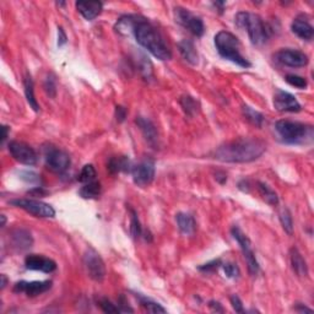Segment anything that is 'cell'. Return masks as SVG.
<instances>
[{
  "label": "cell",
  "mask_w": 314,
  "mask_h": 314,
  "mask_svg": "<svg viewBox=\"0 0 314 314\" xmlns=\"http://www.w3.org/2000/svg\"><path fill=\"white\" fill-rule=\"evenodd\" d=\"M176 221L177 225H178L179 231L183 233V235H193L197 228V222H195V219L193 217L191 214H185V213H179L176 215Z\"/></svg>",
  "instance_id": "obj_24"
},
{
  "label": "cell",
  "mask_w": 314,
  "mask_h": 314,
  "mask_svg": "<svg viewBox=\"0 0 314 314\" xmlns=\"http://www.w3.org/2000/svg\"><path fill=\"white\" fill-rule=\"evenodd\" d=\"M215 46L219 54L241 68H250L252 63L241 54V43L233 33L220 31L215 36Z\"/></svg>",
  "instance_id": "obj_3"
},
{
  "label": "cell",
  "mask_w": 314,
  "mask_h": 314,
  "mask_svg": "<svg viewBox=\"0 0 314 314\" xmlns=\"http://www.w3.org/2000/svg\"><path fill=\"white\" fill-rule=\"evenodd\" d=\"M209 307L214 310V312H220V313L223 312L222 306H221V304H220V302H216V301H210Z\"/></svg>",
  "instance_id": "obj_44"
},
{
  "label": "cell",
  "mask_w": 314,
  "mask_h": 314,
  "mask_svg": "<svg viewBox=\"0 0 314 314\" xmlns=\"http://www.w3.org/2000/svg\"><path fill=\"white\" fill-rule=\"evenodd\" d=\"M101 183L93 180V182L86 183V184L80 189L79 194L82 199H97L99 195H101Z\"/></svg>",
  "instance_id": "obj_26"
},
{
  "label": "cell",
  "mask_w": 314,
  "mask_h": 314,
  "mask_svg": "<svg viewBox=\"0 0 314 314\" xmlns=\"http://www.w3.org/2000/svg\"><path fill=\"white\" fill-rule=\"evenodd\" d=\"M220 266H222V262L221 259H215L213 260V262L204 264V265L199 266V270L203 273H215L217 271V269L220 268Z\"/></svg>",
  "instance_id": "obj_38"
},
{
  "label": "cell",
  "mask_w": 314,
  "mask_h": 314,
  "mask_svg": "<svg viewBox=\"0 0 314 314\" xmlns=\"http://www.w3.org/2000/svg\"><path fill=\"white\" fill-rule=\"evenodd\" d=\"M52 281H20L14 286V292L26 294L29 297H36L51 290Z\"/></svg>",
  "instance_id": "obj_15"
},
{
  "label": "cell",
  "mask_w": 314,
  "mask_h": 314,
  "mask_svg": "<svg viewBox=\"0 0 314 314\" xmlns=\"http://www.w3.org/2000/svg\"><path fill=\"white\" fill-rule=\"evenodd\" d=\"M2 220H3V222H2V226L4 227L5 226V223H6V219H5V215H2Z\"/></svg>",
  "instance_id": "obj_49"
},
{
  "label": "cell",
  "mask_w": 314,
  "mask_h": 314,
  "mask_svg": "<svg viewBox=\"0 0 314 314\" xmlns=\"http://www.w3.org/2000/svg\"><path fill=\"white\" fill-rule=\"evenodd\" d=\"M68 42V37L67 33L64 32L63 27H58V47H63L64 45H67Z\"/></svg>",
  "instance_id": "obj_43"
},
{
  "label": "cell",
  "mask_w": 314,
  "mask_h": 314,
  "mask_svg": "<svg viewBox=\"0 0 314 314\" xmlns=\"http://www.w3.org/2000/svg\"><path fill=\"white\" fill-rule=\"evenodd\" d=\"M180 104H182L183 110H184L185 114L189 117H193L197 111L199 110V103L197 99H194L192 96H183L180 98Z\"/></svg>",
  "instance_id": "obj_29"
},
{
  "label": "cell",
  "mask_w": 314,
  "mask_h": 314,
  "mask_svg": "<svg viewBox=\"0 0 314 314\" xmlns=\"http://www.w3.org/2000/svg\"><path fill=\"white\" fill-rule=\"evenodd\" d=\"M135 123L136 125L139 127V129L141 130L146 141H148L151 146H156L158 141V134H157V128L155 127V124L145 117H138L135 119Z\"/></svg>",
  "instance_id": "obj_17"
},
{
  "label": "cell",
  "mask_w": 314,
  "mask_h": 314,
  "mask_svg": "<svg viewBox=\"0 0 314 314\" xmlns=\"http://www.w3.org/2000/svg\"><path fill=\"white\" fill-rule=\"evenodd\" d=\"M20 178L24 179L25 182L31 183V184H33V183H38L41 178H39V176L37 175V173L32 172V171H23V172H20Z\"/></svg>",
  "instance_id": "obj_39"
},
{
  "label": "cell",
  "mask_w": 314,
  "mask_h": 314,
  "mask_svg": "<svg viewBox=\"0 0 314 314\" xmlns=\"http://www.w3.org/2000/svg\"><path fill=\"white\" fill-rule=\"evenodd\" d=\"M175 16L177 23L188 30L189 32H192L194 36L201 37L204 35L205 26L203 20L195 14H193L192 11H189L188 9L178 6V8L175 9Z\"/></svg>",
  "instance_id": "obj_10"
},
{
  "label": "cell",
  "mask_w": 314,
  "mask_h": 314,
  "mask_svg": "<svg viewBox=\"0 0 314 314\" xmlns=\"http://www.w3.org/2000/svg\"><path fill=\"white\" fill-rule=\"evenodd\" d=\"M275 130L278 132L280 138L287 144H298L302 142L306 138L312 135V128L306 124L294 120L281 119L275 123Z\"/></svg>",
  "instance_id": "obj_5"
},
{
  "label": "cell",
  "mask_w": 314,
  "mask_h": 314,
  "mask_svg": "<svg viewBox=\"0 0 314 314\" xmlns=\"http://www.w3.org/2000/svg\"><path fill=\"white\" fill-rule=\"evenodd\" d=\"M291 30L295 35L304 41H310L314 36L313 26L303 17L295 18L291 24Z\"/></svg>",
  "instance_id": "obj_19"
},
{
  "label": "cell",
  "mask_w": 314,
  "mask_h": 314,
  "mask_svg": "<svg viewBox=\"0 0 314 314\" xmlns=\"http://www.w3.org/2000/svg\"><path fill=\"white\" fill-rule=\"evenodd\" d=\"M116 118L119 123L124 122V120H125V118H127V110H125V108L122 107V106H117V107H116Z\"/></svg>",
  "instance_id": "obj_42"
},
{
  "label": "cell",
  "mask_w": 314,
  "mask_h": 314,
  "mask_svg": "<svg viewBox=\"0 0 314 314\" xmlns=\"http://www.w3.org/2000/svg\"><path fill=\"white\" fill-rule=\"evenodd\" d=\"M214 5L215 6H217V8H220V12H223V8H225V3H220V2H216V3H214Z\"/></svg>",
  "instance_id": "obj_47"
},
{
  "label": "cell",
  "mask_w": 314,
  "mask_h": 314,
  "mask_svg": "<svg viewBox=\"0 0 314 314\" xmlns=\"http://www.w3.org/2000/svg\"><path fill=\"white\" fill-rule=\"evenodd\" d=\"M29 194L33 195V197L41 198V197H46V195H48V192H47L43 186H35V188L29 191Z\"/></svg>",
  "instance_id": "obj_41"
},
{
  "label": "cell",
  "mask_w": 314,
  "mask_h": 314,
  "mask_svg": "<svg viewBox=\"0 0 314 314\" xmlns=\"http://www.w3.org/2000/svg\"><path fill=\"white\" fill-rule=\"evenodd\" d=\"M231 233H232L233 238L237 241V243L239 244V247H241L242 252H243L244 259H245V262H247L248 271H249L252 276L257 275V274L259 273L260 266L256 258V254H254L253 249H252L250 239L248 238V236L245 235V233L242 231L238 226H233L231 228Z\"/></svg>",
  "instance_id": "obj_6"
},
{
  "label": "cell",
  "mask_w": 314,
  "mask_h": 314,
  "mask_svg": "<svg viewBox=\"0 0 314 314\" xmlns=\"http://www.w3.org/2000/svg\"><path fill=\"white\" fill-rule=\"evenodd\" d=\"M10 239L12 247L16 248L17 250H27L33 244V238L31 233L24 228L14 229L10 233Z\"/></svg>",
  "instance_id": "obj_18"
},
{
  "label": "cell",
  "mask_w": 314,
  "mask_h": 314,
  "mask_svg": "<svg viewBox=\"0 0 314 314\" xmlns=\"http://www.w3.org/2000/svg\"><path fill=\"white\" fill-rule=\"evenodd\" d=\"M229 301H231L233 309H235L236 312H237V313H244L245 312L244 308H243V303H242L241 298H239L237 295H232L231 298H229Z\"/></svg>",
  "instance_id": "obj_40"
},
{
  "label": "cell",
  "mask_w": 314,
  "mask_h": 314,
  "mask_svg": "<svg viewBox=\"0 0 314 314\" xmlns=\"http://www.w3.org/2000/svg\"><path fill=\"white\" fill-rule=\"evenodd\" d=\"M295 310H296V312H300V313H304V312H312V309L310 308H308V307H306L304 306V304H302V303H298L296 307H295Z\"/></svg>",
  "instance_id": "obj_45"
},
{
  "label": "cell",
  "mask_w": 314,
  "mask_h": 314,
  "mask_svg": "<svg viewBox=\"0 0 314 314\" xmlns=\"http://www.w3.org/2000/svg\"><path fill=\"white\" fill-rule=\"evenodd\" d=\"M265 144L258 139L239 138L225 142L214 152V158L227 163H248L265 152Z\"/></svg>",
  "instance_id": "obj_1"
},
{
  "label": "cell",
  "mask_w": 314,
  "mask_h": 314,
  "mask_svg": "<svg viewBox=\"0 0 314 314\" xmlns=\"http://www.w3.org/2000/svg\"><path fill=\"white\" fill-rule=\"evenodd\" d=\"M285 80H286V82L288 83V85L294 86V88L301 89V90L306 89L307 86H308V82H307L306 77L294 75V74H290V75L286 76Z\"/></svg>",
  "instance_id": "obj_34"
},
{
  "label": "cell",
  "mask_w": 314,
  "mask_h": 314,
  "mask_svg": "<svg viewBox=\"0 0 314 314\" xmlns=\"http://www.w3.org/2000/svg\"><path fill=\"white\" fill-rule=\"evenodd\" d=\"M107 169L113 175L120 172H130L133 169V163L130 158L127 156H114L108 160Z\"/></svg>",
  "instance_id": "obj_23"
},
{
  "label": "cell",
  "mask_w": 314,
  "mask_h": 314,
  "mask_svg": "<svg viewBox=\"0 0 314 314\" xmlns=\"http://www.w3.org/2000/svg\"><path fill=\"white\" fill-rule=\"evenodd\" d=\"M130 173L138 186L144 188L150 185L155 178V161L151 158H144L138 164H133Z\"/></svg>",
  "instance_id": "obj_11"
},
{
  "label": "cell",
  "mask_w": 314,
  "mask_h": 314,
  "mask_svg": "<svg viewBox=\"0 0 314 314\" xmlns=\"http://www.w3.org/2000/svg\"><path fill=\"white\" fill-rule=\"evenodd\" d=\"M98 306L104 313H120L119 307H117L116 304L112 303L110 300H107V298H102V300H99Z\"/></svg>",
  "instance_id": "obj_36"
},
{
  "label": "cell",
  "mask_w": 314,
  "mask_h": 314,
  "mask_svg": "<svg viewBox=\"0 0 314 314\" xmlns=\"http://www.w3.org/2000/svg\"><path fill=\"white\" fill-rule=\"evenodd\" d=\"M45 161L47 167L55 173H64L69 169L71 163L69 155L55 146H48L46 149Z\"/></svg>",
  "instance_id": "obj_9"
},
{
  "label": "cell",
  "mask_w": 314,
  "mask_h": 314,
  "mask_svg": "<svg viewBox=\"0 0 314 314\" xmlns=\"http://www.w3.org/2000/svg\"><path fill=\"white\" fill-rule=\"evenodd\" d=\"M25 265L29 270H37L46 274L53 273L57 269V263L49 258L37 256V254H30L25 259Z\"/></svg>",
  "instance_id": "obj_16"
},
{
  "label": "cell",
  "mask_w": 314,
  "mask_h": 314,
  "mask_svg": "<svg viewBox=\"0 0 314 314\" xmlns=\"http://www.w3.org/2000/svg\"><path fill=\"white\" fill-rule=\"evenodd\" d=\"M132 33L134 35L136 42L150 52L155 58L160 60H170L172 58V52L163 35L149 18L141 15H134Z\"/></svg>",
  "instance_id": "obj_2"
},
{
  "label": "cell",
  "mask_w": 314,
  "mask_h": 314,
  "mask_svg": "<svg viewBox=\"0 0 314 314\" xmlns=\"http://www.w3.org/2000/svg\"><path fill=\"white\" fill-rule=\"evenodd\" d=\"M258 191H259V194L262 195V198L266 201L269 205L271 206H276L279 204V197L276 194L275 191H273L271 188L268 184L263 182H258Z\"/></svg>",
  "instance_id": "obj_27"
},
{
  "label": "cell",
  "mask_w": 314,
  "mask_h": 314,
  "mask_svg": "<svg viewBox=\"0 0 314 314\" xmlns=\"http://www.w3.org/2000/svg\"><path fill=\"white\" fill-rule=\"evenodd\" d=\"M178 51L180 53L184 60L188 61L189 64L192 65H197L199 61V55L198 51L195 48V45L193 43L191 39H182L178 43Z\"/></svg>",
  "instance_id": "obj_21"
},
{
  "label": "cell",
  "mask_w": 314,
  "mask_h": 314,
  "mask_svg": "<svg viewBox=\"0 0 314 314\" xmlns=\"http://www.w3.org/2000/svg\"><path fill=\"white\" fill-rule=\"evenodd\" d=\"M130 235L135 239L142 235V228L141 225H140L138 214L133 209H130Z\"/></svg>",
  "instance_id": "obj_32"
},
{
  "label": "cell",
  "mask_w": 314,
  "mask_h": 314,
  "mask_svg": "<svg viewBox=\"0 0 314 314\" xmlns=\"http://www.w3.org/2000/svg\"><path fill=\"white\" fill-rule=\"evenodd\" d=\"M76 9L86 20L92 21L101 14L103 4L101 2H76Z\"/></svg>",
  "instance_id": "obj_20"
},
{
  "label": "cell",
  "mask_w": 314,
  "mask_h": 314,
  "mask_svg": "<svg viewBox=\"0 0 314 314\" xmlns=\"http://www.w3.org/2000/svg\"><path fill=\"white\" fill-rule=\"evenodd\" d=\"M6 284H8V279H6V276L3 274L2 275V290H4Z\"/></svg>",
  "instance_id": "obj_48"
},
{
  "label": "cell",
  "mask_w": 314,
  "mask_h": 314,
  "mask_svg": "<svg viewBox=\"0 0 314 314\" xmlns=\"http://www.w3.org/2000/svg\"><path fill=\"white\" fill-rule=\"evenodd\" d=\"M140 304H141V307L145 310H148V312L150 313H166V309L163 308L161 304H158L157 302H155V301L150 300V298L144 297V296H138Z\"/></svg>",
  "instance_id": "obj_30"
},
{
  "label": "cell",
  "mask_w": 314,
  "mask_h": 314,
  "mask_svg": "<svg viewBox=\"0 0 314 314\" xmlns=\"http://www.w3.org/2000/svg\"><path fill=\"white\" fill-rule=\"evenodd\" d=\"M24 88H25V95H26V99L27 102H29L30 107L35 112H39V104L36 99L35 89H33V80L30 74H27V75L25 76Z\"/></svg>",
  "instance_id": "obj_25"
},
{
  "label": "cell",
  "mask_w": 314,
  "mask_h": 314,
  "mask_svg": "<svg viewBox=\"0 0 314 314\" xmlns=\"http://www.w3.org/2000/svg\"><path fill=\"white\" fill-rule=\"evenodd\" d=\"M96 178V170L95 167L92 166V164H85V166L82 167L81 172H80L79 175V182L81 183H90L93 182Z\"/></svg>",
  "instance_id": "obj_33"
},
{
  "label": "cell",
  "mask_w": 314,
  "mask_h": 314,
  "mask_svg": "<svg viewBox=\"0 0 314 314\" xmlns=\"http://www.w3.org/2000/svg\"><path fill=\"white\" fill-rule=\"evenodd\" d=\"M280 222H281L282 228L285 229V232H287L288 235H292L294 232V220H292V215L288 209H282L279 214Z\"/></svg>",
  "instance_id": "obj_31"
},
{
  "label": "cell",
  "mask_w": 314,
  "mask_h": 314,
  "mask_svg": "<svg viewBox=\"0 0 314 314\" xmlns=\"http://www.w3.org/2000/svg\"><path fill=\"white\" fill-rule=\"evenodd\" d=\"M45 90L48 93L49 97H55V95H57V80H55V76L53 74H49L46 77Z\"/></svg>",
  "instance_id": "obj_35"
},
{
  "label": "cell",
  "mask_w": 314,
  "mask_h": 314,
  "mask_svg": "<svg viewBox=\"0 0 314 314\" xmlns=\"http://www.w3.org/2000/svg\"><path fill=\"white\" fill-rule=\"evenodd\" d=\"M83 266L93 281L101 282L106 278V265L101 256L92 248L86 249L83 254Z\"/></svg>",
  "instance_id": "obj_8"
},
{
  "label": "cell",
  "mask_w": 314,
  "mask_h": 314,
  "mask_svg": "<svg viewBox=\"0 0 314 314\" xmlns=\"http://www.w3.org/2000/svg\"><path fill=\"white\" fill-rule=\"evenodd\" d=\"M274 107L279 112H291V113H296L302 110L297 98L290 92L282 91V90H278L274 95Z\"/></svg>",
  "instance_id": "obj_14"
},
{
  "label": "cell",
  "mask_w": 314,
  "mask_h": 314,
  "mask_svg": "<svg viewBox=\"0 0 314 314\" xmlns=\"http://www.w3.org/2000/svg\"><path fill=\"white\" fill-rule=\"evenodd\" d=\"M222 268H223V271H225L226 274V276L229 279H237L239 276V274H241L237 264L226 263V264H222Z\"/></svg>",
  "instance_id": "obj_37"
},
{
  "label": "cell",
  "mask_w": 314,
  "mask_h": 314,
  "mask_svg": "<svg viewBox=\"0 0 314 314\" xmlns=\"http://www.w3.org/2000/svg\"><path fill=\"white\" fill-rule=\"evenodd\" d=\"M9 152L11 154V156L14 157V160H16L17 162L26 164V166H33L37 163V154L36 151L31 148L30 145H27L26 142L23 141H10L8 145Z\"/></svg>",
  "instance_id": "obj_12"
},
{
  "label": "cell",
  "mask_w": 314,
  "mask_h": 314,
  "mask_svg": "<svg viewBox=\"0 0 314 314\" xmlns=\"http://www.w3.org/2000/svg\"><path fill=\"white\" fill-rule=\"evenodd\" d=\"M8 132H9V128L8 127H3V136H2V141L4 142L5 140H6V138H8Z\"/></svg>",
  "instance_id": "obj_46"
},
{
  "label": "cell",
  "mask_w": 314,
  "mask_h": 314,
  "mask_svg": "<svg viewBox=\"0 0 314 314\" xmlns=\"http://www.w3.org/2000/svg\"><path fill=\"white\" fill-rule=\"evenodd\" d=\"M243 114L245 119H247L248 122H250L253 125L259 127V128L263 125L264 116L258 111L253 110L249 106H243Z\"/></svg>",
  "instance_id": "obj_28"
},
{
  "label": "cell",
  "mask_w": 314,
  "mask_h": 314,
  "mask_svg": "<svg viewBox=\"0 0 314 314\" xmlns=\"http://www.w3.org/2000/svg\"><path fill=\"white\" fill-rule=\"evenodd\" d=\"M236 24L241 29L247 30L248 37L254 46H263L269 38V30L264 24L263 18L258 14L241 11L236 15Z\"/></svg>",
  "instance_id": "obj_4"
},
{
  "label": "cell",
  "mask_w": 314,
  "mask_h": 314,
  "mask_svg": "<svg viewBox=\"0 0 314 314\" xmlns=\"http://www.w3.org/2000/svg\"><path fill=\"white\" fill-rule=\"evenodd\" d=\"M11 205L20 207L36 217L41 219H48V217L55 216V210L53 209L52 205L43 203V201L36 200V199H15L10 201Z\"/></svg>",
  "instance_id": "obj_7"
},
{
  "label": "cell",
  "mask_w": 314,
  "mask_h": 314,
  "mask_svg": "<svg viewBox=\"0 0 314 314\" xmlns=\"http://www.w3.org/2000/svg\"><path fill=\"white\" fill-rule=\"evenodd\" d=\"M290 260L291 266L295 274L300 278H306L308 275V266H307L306 260L303 259L302 254L298 252L297 248H291L290 250Z\"/></svg>",
  "instance_id": "obj_22"
},
{
  "label": "cell",
  "mask_w": 314,
  "mask_h": 314,
  "mask_svg": "<svg viewBox=\"0 0 314 314\" xmlns=\"http://www.w3.org/2000/svg\"><path fill=\"white\" fill-rule=\"evenodd\" d=\"M276 61L290 68H303L308 64L309 59L306 53L298 49H281L275 54Z\"/></svg>",
  "instance_id": "obj_13"
}]
</instances>
